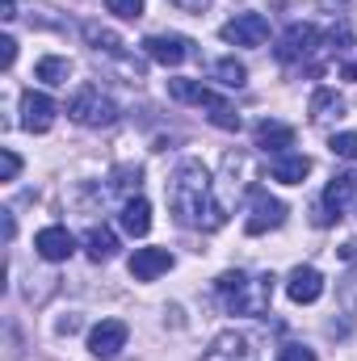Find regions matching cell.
Masks as SVG:
<instances>
[{"mask_svg":"<svg viewBox=\"0 0 357 361\" xmlns=\"http://www.w3.org/2000/svg\"><path fill=\"white\" fill-rule=\"evenodd\" d=\"M17 173H21V156L13 147H4L0 152V180H17Z\"/></svg>","mask_w":357,"mask_h":361,"instance_id":"obj_28","label":"cell"},{"mask_svg":"<svg viewBox=\"0 0 357 361\" xmlns=\"http://www.w3.org/2000/svg\"><path fill=\"white\" fill-rule=\"evenodd\" d=\"M214 76H219L223 89H244V85H248V68H244L240 59H231V55L214 63Z\"/></svg>","mask_w":357,"mask_h":361,"instance_id":"obj_23","label":"cell"},{"mask_svg":"<svg viewBox=\"0 0 357 361\" xmlns=\"http://www.w3.org/2000/svg\"><path fill=\"white\" fill-rule=\"evenodd\" d=\"M126 336H131V328H126L122 319H101V324L89 332V353L101 357V361L118 357V353L126 349Z\"/></svg>","mask_w":357,"mask_h":361,"instance_id":"obj_12","label":"cell"},{"mask_svg":"<svg viewBox=\"0 0 357 361\" xmlns=\"http://www.w3.org/2000/svg\"><path fill=\"white\" fill-rule=\"evenodd\" d=\"M353 197H357V173H337V177L328 180V189H324V202H320V214H315V223H320V227L337 223Z\"/></svg>","mask_w":357,"mask_h":361,"instance_id":"obj_5","label":"cell"},{"mask_svg":"<svg viewBox=\"0 0 357 361\" xmlns=\"http://www.w3.org/2000/svg\"><path fill=\"white\" fill-rule=\"evenodd\" d=\"M169 206H173L181 227H193V231H219L227 223V210L214 197V180H210L202 160H181L177 164V173L169 180Z\"/></svg>","mask_w":357,"mask_h":361,"instance_id":"obj_1","label":"cell"},{"mask_svg":"<svg viewBox=\"0 0 357 361\" xmlns=\"http://www.w3.org/2000/svg\"><path fill=\"white\" fill-rule=\"evenodd\" d=\"M341 114H345V101H341L337 89H315L311 92V122H315V126H328V122L341 118Z\"/></svg>","mask_w":357,"mask_h":361,"instance_id":"obj_19","label":"cell"},{"mask_svg":"<svg viewBox=\"0 0 357 361\" xmlns=\"http://www.w3.org/2000/svg\"><path fill=\"white\" fill-rule=\"evenodd\" d=\"M13 231H17V223H13V210H4V240H13Z\"/></svg>","mask_w":357,"mask_h":361,"instance_id":"obj_33","label":"cell"},{"mask_svg":"<svg viewBox=\"0 0 357 361\" xmlns=\"http://www.w3.org/2000/svg\"><path fill=\"white\" fill-rule=\"evenodd\" d=\"M143 51H147L152 63L177 68V63H185V59L193 55V42H189L185 34H152V38H143Z\"/></svg>","mask_w":357,"mask_h":361,"instance_id":"obj_10","label":"cell"},{"mask_svg":"<svg viewBox=\"0 0 357 361\" xmlns=\"http://www.w3.org/2000/svg\"><path fill=\"white\" fill-rule=\"evenodd\" d=\"M169 269H173V252L169 248H135V257H131V277L135 281H156Z\"/></svg>","mask_w":357,"mask_h":361,"instance_id":"obj_15","label":"cell"},{"mask_svg":"<svg viewBox=\"0 0 357 361\" xmlns=\"http://www.w3.org/2000/svg\"><path fill=\"white\" fill-rule=\"evenodd\" d=\"M273 286H277L273 273H244V269H227L214 281V290H219V298L231 315H265L269 302H273Z\"/></svg>","mask_w":357,"mask_h":361,"instance_id":"obj_2","label":"cell"},{"mask_svg":"<svg viewBox=\"0 0 357 361\" xmlns=\"http://www.w3.org/2000/svg\"><path fill=\"white\" fill-rule=\"evenodd\" d=\"M257 147H261V152H269V156H282V152H290V147H294V126L265 118V122L257 126Z\"/></svg>","mask_w":357,"mask_h":361,"instance_id":"obj_17","label":"cell"},{"mask_svg":"<svg viewBox=\"0 0 357 361\" xmlns=\"http://www.w3.org/2000/svg\"><path fill=\"white\" fill-rule=\"evenodd\" d=\"M0 17L13 21V17H17V4H13V0H0Z\"/></svg>","mask_w":357,"mask_h":361,"instance_id":"obj_32","label":"cell"},{"mask_svg":"<svg viewBox=\"0 0 357 361\" xmlns=\"http://www.w3.org/2000/svg\"><path fill=\"white\" fill-rule=\"evenodd\" d=\"M85 252H89V261H114L118 257V240H114V231L109 227H92L89 235H85Z\"/></svg>","mask_w":357,"mask_h":361,"instance_id":"obj_21","label":"cell"},{"mask_svg":"<svg viewBox=\"0 0 357 361\" xmlns=\"http://www.w3.org/2000/svg\"><path fill=\"white\" fill-rule=\"evenodd\" d=\"M320 4H324V8H345L349 0H320Z\"/></svg>","mask_w":357,"mask_h":361,"instance_id":"obj_35","label":"cell"},{"mask_svg":"<svg viewBox=\"0 0 357 361\" xmlns=\"http://www.w3.org/2000/svg\"><path fill=\"white\" fill-rule=\"evenodd\" d=\"M68 118L80 122V126L101 130V126H114L118 122V105L97 89V85H80V89L72 92V101H68Z\"/></svg>","mask_w":357,"mask_h":361,"instance_id":"obj_4","label":"cell"},{"mask_svg":"<svg viewBox=\"0 0 357 361\" xmlns=\"http://www.w3.org/2000/svg\"><path fill=\"white\" fill-rule=\"evenodd\" d=\"M332 156H341V160H353L357 164V135L353 130H341V135H332Z\"/></svg>","mask_w":357,"mask_h":361,"instance_id":"obj_25","label":"cell"},{"mask_svg":"<svg viewBox=\"0 0 357 361\" xmlns=\"http://www.w3.org/2000/svg\"><path fill=\"white\" fill-rule=\"evenodd\" d=\"M219 34H223V42H231V47H265L269 17L265 13H240V17H231Z\"/></svg>","mask_w":357,"mask_h":361,"instance_id":"obj_7","label":"cell"},{"mask_svg":"<svg viewBox=\"0 0 357 361\" xmlns=\"http://www.w3.org/2000/svg\"><path fill=\"white\" fill-rule=\"evenodd\" d=\"M341 76H345V80H357V59H353V63H345V68H341Z\"/></svg>","mask_w":357,"mask_h":361,"instance_id":"obj_34","label":"cell"},{"mask_svg":"<svg viewBox=\"0 0 357 361\" xmlns=\"http://www.w3.org/2000/svg\"><path fill=\"white\" fill-rule=\"evenodd\" d=\"M13 59H17V42L13 38H0V63L13 68Z\"/></svg>","mask_w":357,"mask_h":361,"instance_id":"obj_30","label":"cell"},{"mask_svg":"<svg viewBox=\"0 0 357 361\" xmlns=\"http://www.w3.org/2000/svg\"><path fill=\"white\" fill-rule=\"evenodd\" d=\"M55 101L47 97V92H21V126L30 130V135H47L51 126H55Z\"/></svg>","mask_w":357,"mask_h":361,"instance_id":"obj_11","label":"cell"},{"mask_svg":"<svg viewBox=\"0 0 357 361\" xmlns=\"http://www.w3.org/2000/svg\"><path fill=\"white\" fill-rule=\"evenodd\" d=\"M118 223H122V231H126V235L143 240V235L152 231V206H147V197H126V202H122Z\"/></svg>","mask_w":357,"mask_h":361,"instance_id":"obj_16","label":"cell"},{"mask_svg":"<svg viewBox=\"0 0 357 361\" xmlns=\"http://www.w3.org/2000/svg\"><path fill=\"white\" fill-rule=\"evenodd\" d=\"M286 294H290V302H298V307L315 302V298L324 294V273L311 269V265L290 269V277H286Z\"/></svg>","mask_w":357,"mask_h":361,"instance_id":"obj_14","label":"cell"},{"mask_svg":"<svg viewBox=\"0 0 357 361\" xmlns=\"http://www.w3.org/2000/svg\"><path fill=\"white\" fill-rule=\"evenodd\" d=\"M118 193H122V202L126 197H139V185H143V169H135V164H122V169H114V180H109Z\"/></svg>","mask_w":357,"mask_h":361,"instance_id":"obj_24","label":"cell"},{"mask_svg":"<svg viewBox=\"0 0 357 361\" xmlns=\"http://www.w3.org/2000/svg\"><path fill=\"white\" fill-rule=\"evenodd\" d=\"M177 8H185V13H206L210 8V0H173Z\"/></svg>","mask_w":357,"mask_h":361,"instance_id":"obj_31","label":"cell"},{"mask_svg":"<svg viewBox=\"0 0 357 361\" xmlns=\"http://www.w3.org/2000/svg\"><path fill=\"white\" fill-rule=\"evenodd\" d=\"M341 307L349 315H357V261H353V269L345 273V281H341Z\"/></svg>","mask_w":357,"mask_h":361,"instance_id":"obj_26","label":"cell"},{"mask_svg":"<svg viewBox=\"0 0 357 361\" xmlns=\"http://www.w3.org/2000/svg\"><path fill=\"white\" fill-rule=\"evenodd\" d=\"M277 361H320V357H315L307 345H282V349H277Z\"/></svg>","mask_w":357,"mask_h":361,"instance_id":"obj_29","label":"cell"},{"mask_svg":"<svg viewBox=\"0 0 357 361\" xmlns=\"http://www.w3.org/2000/svg\"><path fill=\"white\" fill-rule=\"evenodd\" d=\"M315 47H320V30H315L311 21H294V25L277 38V59H282V63H303L307 55H315Z\"/></svg>","mask_w":357,"mask_h":361,"instance_id":"obj_6","label":"cell"},{"mask_svg":"<svg viewBox=\"0 0 357 361\" xmlns=\"http://www.w3.org/2000/svg\"><path fill=\"white\" fill-rule=\"evenodd\" d=\"M105 8H109L114 17H126V21L143 17V0H105Z\"/></svg>","mask_w":357,"mask_h":361,"instance_id":"obj_27","label":"cell"},{"mask_svg":"<svg viewBox=\"0 0 357 361\" xmlns=\"http://www.w3.org/2000/svg\"><path fill=\"white\" fill-rule=\"evenodd\" d=\"M282 223H286V202L269 197L265 189H253V214L244 219V231L248 235H265V231L282 227Z\"/></svg>","mask_w":357,"mask_h":361,"instance_id":"obj_9","label":"cell"},{"mask_svg":"<svg viewBox=\"0 0 357 361\" xmlns=\"http://www.w3.org/2000/svg\"><path fill=\"white\" fill-rule=\"evenodd\" d=\"M34 76H38L42 85H68V76H72V59H63V55H47V59H38Z\"/></svg>","mask_w":357,"mask_h":361,"instance_id":"obj_22","label":"cell"},{"mask_svg":"<svg viewBox=\"0 0 357 361\" xmlns=\"http://www.w3.org/2000/svg\"><path fill=\"white\" fill-rule=\"evenodd\" d=\"M80 34H85V42H89L92 51H105V55H122V47H126V42H122L109 25H101V21H85Z\"/></svg>","mask_w":357,"mask_h":361,"instance_id":"obj_20","label":"cell"},{"mask_svg":"<svg viewBox=\"0 0 357 361\" xmlns=\"http://www.w3.org/2000/svg\"><path fill=\"white\" fill-rule=\"evenodd\" d=\"M34 252H38L42 261H51V265H59V261H68V257L76 252V235H72L68 227H42V231L34 235Z\"/></svg>","mask_w":357,"mask_h":361,"instance_id":"obj_13","label":"cell"},{"mask_svg":"<svg viewBox=\"0 0 357 361\" xmlns=\"http://www.w3.org/2000/svg\"><path fill=\"white\" fill-rule=\"evenodd\" d=\"M169 97L181 101V105H202V109H210V122L219 126V130H240V114L219 97V92H210L202 80H169Z\"/></svg>","mask_w":357,"mask_h":361,"instance_id":"obj_3","label":"cell"},{"mask_svg":"<svg viewBox=\"0 0 357 361\" xmlns=\"http://www.w3.org/2000/svg\"><path fill=\"white\" fill-rule=\"evenodd\" d=\"M269 173H273V180H282V185H303V177L311 173V160L298 156V152H282V156L269 160Z\"/></svg>","mask_w":357,"mask_h":361,"instance_id":"obj_18","label":"cell"},{"mask_svg":"<svg viewBox=\"0 0 357 361\" xmlns=\"http://www.w3.org/2000/svg\"><path fill=\"white\" fill-rule=\"evenodd\" d=\"M202 361H257V341L248 332L227 328V332H219L210 341V349L202 353Z\"/></svg>","mask_w":357,"mask_h":361,"instance_id":"obj_8","label":"cell"}]
</instances>
